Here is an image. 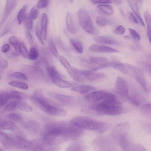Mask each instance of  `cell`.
I'll list each match as a JSON object with an SVG mask.
<instances>
[{
    "instance_id": "cell-11",
    "label": "cell",
    "mask_w": 151,
    "mask_h": 151,
    "mask_svg": "<svg viewBox=\"0 0 151 151\" xmlns=\"http://www.w3.org/2000/svg\"><path fill=\"white\" fill-rule=\"evenodd\" d=\"M16 4V0H6L3 19L1 23V26L13 11L15 6Z\"/></svg>"
},
{
    "instance_id": "cell-31",
    "label": "cell",
    "mask_w": 151,
    "mask_h": 151,
    "mask_svg": "<svg viewBox=\"0 0 151 151\" xmlns=\"http://www.w3.org/2000/svg\"><path fill=\"white\" fill-rule=\"evenodd\" d=\"M9 42L14 47L16 53L19 54V47L20 42L18 39L15 36H12L9 38Z\"/></svg>"
},
{
    "instance_id": "cell-44",
    "label": "cell",
    "mask_w": 151,
    "mask_h": 151,
    "mask_svg": "<svg viewBox=\"0 0 151 151\" xmlns=\"http://www.w3.org/2000/svg\"><path fill=\"white\" fill-rule=\"evenodd\" d=\"M107 20L104 17H98L96 19V22L100 27H104L106 26L107 23Z\"/></svg>"
},
{
    "instance_id": "cell-57",
    "label": "cell",
    "mask_w": 151,
    "mask_h": 151,
    "mask_svg": "<svg viewBox=\"0 0 151 151\" xmlns=\"http://www.w3.org/2000/svg\"><path fill=\"white\" fill-rule=\"evenodd\" d=\"M9 24V23L7 24L5 26L3 32L1 33V37L4 36L9 31L10 28V26Z\"/></svg>"
},
{
    "instance_id": "cell-29",
    "label": "cell",
    "mask_w": 151,
    "mask_h": 151,
    "mask_svg": "<svg viewBox=\"0 0 151 151\" xmlns=\"http://www.w3.org/2000/svg\"><path fill=\"white\" fill-rule=\"evenodd\" d=\"M97 8L102 12L107 15H111L114 12L113 8L108 5H99L98 6Z\"/></svg>"
},
{
    "instance_id": "cell-4",
    "label": "cell",
    "mask_w": 151,
    "mask_h": 151,
    "mask_svg": "<svg viewBox=\"0 0 151 151\" xmlns=\"http://www.w3.org/2000/svg\"><path fill=\"white\" fill-rule=\"evenodd\" d=\"M77 19L80 26L86 32L92 35H97L98 30L92 24L89 13L85 10H79L77 12Z\"/></svg>"
},
{
    "instance_id": "cell-36",
    "label": "cell",
    "mask_w": 151,
    "mask_h": 151,
    "mask_svg": "<svg viewBox=\"0 0 151 151\" xmlns=\"http://www.w3.org/2000/svg\"><path fill=\"white\" fill-rule=\"evenodd\" d=\"M7 118L9 121L15 122L21 121L22 119L21 116L17 113L9 114L7 115Z\"/></svg>"
},
{
    "instance_id": "cell-60",
    "label": "cell",
    "mask_w": 151,
    "mask_h": 151,
    "mask_svg": "<svg viewBox=\"0 0 151 151\" xmlns=\"http://www.w3.org/2000/svg\"><path fill=\"white\" fill-rule=\"evenodd\" d=\"M112 1L117 4H121L122 2V0H112Z\"/></svg>"
},
{
    "instance_id": "cell-3",
    "label": "cell",
    "mask_w": 151,
    "mask_h": 151,
    "mask_svg": "<svg viewBox=\"0 0 151 151\" xmlns=\"http://www.w3.org/2000/svg\"><path fill=\"white\" fill-rule=\"evenodd\" d=\"M119 70L133 78L145 91H147L145 76L141 69L130 64L122 63Z\"/></svg>"
},
{
    "instance_id": "cell-10",
    "label": "cell",
    "mask_w": 151,
    "mask_h": 151,
    "mask_svg": "<svg viewBox=\"0 0 151 151\" xmlns=\"http://www.w3.org/2000/svg\"><path fill=\"white\" fill-rule=\"evenodd\" d=\"M89 49L91 51L97 52L112 53L119 52L118 50L110 47L95 44L91 45Z\"/></svg>"
},
{
    "instance_id": "cell-1",
    "label": "cell",
    "mask_w": 151,
    "mask_h": 151,
    "mask_svg": "<svg viewBox=\"0 0 151 151\" xmlns=\"http://www.w3.org/2000/svg\"><path fill=\"white\" fill-rule=\"evenodd\" d=\"M101 100L92 105L91 109L97 112L109 115H117L122 113V104L113 94L107 92Z\"/></svg>"
},
{
    "instance_id": "cell-55",
    "label": "cell",
    "mask_w": 151,
    "mask_h": 151,
    "mask_svg": "<svg viewBox=\"0 0 151 151\" xmlns=\"http://www.w3.org/2000/svg\"><path fill=\"white\" fill-rule=\"evenodd\" d=\"M112 0H99L93 2V4H109L112 2Z\"/></svg>"
},
{
    "instance_id": "cell-47",
    "label": "cell",
    "mask_w": 151,
    "mask_h": 151,
    "mask_svg": "<svg viewBox=\"0 0 151 151\" xmlns=\"http://www.w3.org/2000/svg\"><path fill=\"white\" fill-rule=\"evenodd\" d=\"M142 109L144 113L151 116V103L144 104L142 106Z\"/></svg>"
},
{
    "instance_id": "cell-25",
    "label": "cell",
    "mask_w": 151,
    "mask_h": 151,
    "mask_svg": "<svg viewBox=\"0 0 151 151\" xmlns=\"http://www.w3.org/2000/svg\"><path fill=\"white\" fill-rule=\"evenodd\" d=\"M17 127L16 125L13 122L9 120L2 121L0 124L1 129L14 131Z\"/></svg>"
},
{
    "instance_id": "cell-52",
    "label": "cell",
    "mask_w": 151,
    "mask_h": 151,
    "mask_svg": "<svg viewBox=\"0 0 151 151\" xmlns=\"http://www.w3.org/2000/svg\"><path fill=\"white\" fill-rule=\"evenodd\" d=\"M26 37L29 44L31 46L33 45L34 43L32 35L29 31H27L25 33Z\"/></svg>"
},
{
    "instance_id": "cell-53",
    "label": "cell",
    "mask_w": 151,
    "mask_h": 151,
    "mask_svg": "<svg viewBox=\"0 0 151 151\" xmlns=\"http://www.w3.org/2000/svg\"><path fill=\"white\" fill-rule=\"evenodd\" d=\"M81 146L78 145L73 144L68 147L67 149V150H81Z\"/></svg>"
},
{
    "instance_id": "cell-7",
    "label": "cell",
    "mask_w": 151,
    "mask_h": 151,
    "mask_svg": "<svg viewBox=\"0 0 151 151\" xmlns=\"http://www.w3.org/2000/svg\"><path fill=\"white\" fill-rule=\"evenodd\" d=\"M12 138L13 147L24 150L31 149L33 147V143L30 141L19 137Z\"/></svg>"
},
{
    "instance_id": "cell-35",
    "label": "cell",
    "mask_w": 151,
    "mask_h": 151,
    "mask_svg": "<svg viewBox=\"0 0 151 151\" xmlns=\"http://www.w3.org/2000/svg\"><path fill=\"white\" fill-rule=\"evenodd\" d=\"M32 20L28 14H26L23 20L25 28L28 31L32 30L33 28V22Z\"/></svg>"
},
{
    "instance_id": "cell-17",
    "label": "cell",
    "mask_w": 151,
    "mask_h": 151,
    "mask_svg": "<svg viewBox=\"0 0 151 151\" xmlns=\"http://www.w3.org/2000/svg\"><path fill=\"white\" fill-rule=\"evenodd\" d=\"M0 141L3 147L6 149L12 148V137H10L6 134L1 132Z\"/></svg>"
},
{
    "instance_id": "cell-63",
    "label": "cell",
    "mask_w": 151,
    "mask_h": 151,
    "mask_svg": "<svg viewBox=\"0 0 151 151\" xmlns=\"http://www.w3.org/2000/svg\"><path fill=\"white\" fill-rule=\"evenodd\" d=\"M91 1L94 2L96 1V0H90Z\"/></svg>"
},
{
    "instance_id": "cell-62",
    "label": "cell",
    "mask_w": 151,
    "mask_h": 151,
    "mask_svg": "<svg viewBox=\"0 0 151 151\" xmlns=\"http://www.w3.org/2000/svg\"><path fill=\"white\" fill-rule=\"evenodd\" d=\"M73 0H69L70 1L71 3H72V2H73Z\"/></svg>"
},
{
    "instance_id": "cell-24",
    "label": "cell",
    "mask_w": 151,
    "mask_h": 151,
    "mask_svg": "<svg viewBox=\"0 0 151 151\" xmlns=\"http://www.w3.org/2000/svg\"><path fill=\"white\" fill-rule=\"evenodd\" d=\"M94 39L97 42L106 44L111 45L115 42L113 38L107 36H96L94 37Z\"/></svg>"
},
{
    "instance_id": "cell-19",
    "label": "cell",
    "mask_w": 151,
    "mask_h": 151,
    "mask_svg": "<svg viewBox=\"0 0 151 151\" xmlns=\"http://www.w3.org/2000/svg\"><path fill=\"white\" fill-rule=\"evenodd\" d=\"M96 89V88L93 86L86 85H79L74 86L71 88L72 91L82 94L86 93Z\"/></svg>"
},
{
    "instance_id": "cell-23",
    "label": "cell",
    "mask_w": 151,
    "mask_h": 151,
    "mask_svg": "<svg viewBox=\"0 0 151 151\" xmlns=\"http://www.w3.org/2000/svg\"><path fill=\"white\" fill-rule=\"evenodd\" d=\"M119 146L123 150H127L129 149L130 143L128 139L127 133L119 137Z\"/></svg>"
},
{
    "instance_id": "cell-16",
    "label": "cell",
    "mask_w": 151,
    "mask_h": 151,
    "mask_svg": "<svg viewBox=\"0 0 151 151\" xmlns=\"http://www.w3.org/2000/svg\"><path fill=\"white\" fill-rule=\"evenodd\" d=\"M65 22L68 30L70 33L75 34L78 32V28L74 23L69 12H68L66 14Z\"/></svg>"
},
{
    "instance_id": "cell-20",
    "label": "cell",
    "mask_w": 151,
    "mask_h": 151,
    "mask_svg": "<svg viewBox=\"0 0 151 151\" xmlns=\"http://www.w3.org/2000/svg\"><path fill=\"white\" fill-rule=\"evenodd\" d=\"M48 22V17L47 14L44 13L42 15L40 21L41 33V36L45 40L46 38L47 26Z\"/></svg>"
},
{
    "instance_id": "cell-22",
    "label": "cell",
    "mask_w": 151,
    "mask_h": 151,
    "mask_svg": "<svg viewBox=\"0 0 151 151\" xmlns=\"http://www.w3.org/2000/svg\"><path fill=\"white\" fill-rule=\"evenodd\" d=\"M46 70L52 81L61 78L56 69L52 66H47Z\"/></svg>"
},
{
    "instance_id": "cell-43",
    "label": "cell",
    "mask_w": 151,
    "mask_h": 151,
    "mask_svg": "<svg viewBox=\"0 0 151 151\" xmlns=\"http://www.w3.org/2000/svg\"><path fill=\"white\" fill-rule=\"evenodd\" d=\"M118 62H107L103 65H100V66L97 67L96 68L90 71H95L99 69H102L106 68L112 66L114 65L117 63Z\"/></svg>"
},
{
    "instance_id": "cell-39",
    "label": "cell",
    "mask_w": 151,
    "mask_h": 151,
    "mask_svg": "<svg viewBox=\"0 0 151 151\" xmlns=\"http://www.w3.org/2000/svg\"><path fill=\"white\" fill-rule=\"evenodd\" d=\"M29 54V59L35 60L39 56V52L37 50L35 47H31L30 49Z\"/></svg>"
},
{
    "instance_id": "cell-14",
    "label": "cell",
    "mask_w": 151,
    "mask_h": 151,
    "mask_svg": "<svg viewBox=\"0 0 151 151\" xmlns=\"http://www.w3.org/2000/svg\"><path fill=\"white\" fill-rule=\"evenodd\" d=\"M81 73L86 79L89 81H93L104 78L105 75L103 74L95 73L90 70L81 71Z\"/></svg>"
},
{
    "instance_id": "cell-61",
    "label": "cell",
    "mask_w": 151,
    "mask_h": 151,
    "mask_svg": "<svg viewBox=\"0 0 151 151\" xmlns=\"http://www.w3.org/2000/svg\"><path fill=\"white\" fill-rule=\"evenodd\" d=\"M135 1L138 2L139 3H142L143 0H135Z\"/></svg>"
},
{
    "instance_id": "cell-59",
    "label": "cell",
    "mask_w": 151,
    "mask_h": 151,
    "mask_svg": "<svg viewBox=\"0 0 151 151\" xmlns=\"http://www.w3.org/2000/svg\"><path fill=\"white\" fill-rule=\"evenodd\" d=\"M147 33L148 39L151 44V29L148 27L147 28Z\"/></svg>"
},
{
    "instance_id": "cell-50",
    "label": "cell",
    "mask_w": 151,
    "mask_h": 151,
    "mask_svg": "<svg viewBox=\"0 0 151 151\" xmlns=\"http://www.w3.org/2000/svg\"><path fill=\"white\" fill-rule=\"evenodd\" d=\"M125 31L124 27L122 25H120L117 27L114 31V32L116 34L121 35L124 33Z\"/></svg>"
},
{
    "instance_id": "cell-41",
    "label": "cell",
    "mask_w": 151,
    "mask_h": 151,
    "mask_svg": "<svg viewBox=\"0 0 151 151\" xmlns=\"http://www.w3.org/2000/svg\"><path fill=\"white\" fill-rule=\"evenodd\" d=\"M49 47L51 53L56 58L58 56V52L53 41L50 40L48 42Z\"/></svg>"
},
{
    "instance_id": "cell-38",
    "label": "cell",
    "mask_w": 151,
    "mask_h": 151,
    "mask_svg": "<svg viewBox=\"0 0 151 151\" xmlns=\"http://www.w3.org/2000/svg\"><path fill=\"white\" fill-rule=\"evenodd\" d=\"M40 24L39 21L36 25L35 28V33L36 36L38 40L40 42L42 45H44V43L43 41V39L41 36V28Z\"/></svg>"
},
{
    "instance_id": "cell-21",
    "label": "cell",
    "mask_w": 151,
    "mask_h": 151,
    "mask_svg": "<svg viewBox=\"0 0 151 151\" xmlns=\"http://www.w3.org/2000/svg\"><path fill=\"white\" fill-rule=\"evenodd\" d=\"M52 81L56 86L62 88H69L76 85L75 83L63 80L61 78Z\"/></svg>"
},
{
    "instance_id": "cell-9",
    "label": "cell",
    "mask_w": 151,
    "mask_h": 151,
    "mask_svg": "<svg viewBox=\"0 0 151 151\" xmlns=\"http://www.w3.org/2000/svg\"><path fill=\"white\" fill-rule=\"evenodd\" d=\"M66 70L70 77L74 81L81 83L84 82L86 81V78L81 71L71 66Z\"/></svg>"
},
{
    "instance_id": "cell-45",
    "label": "cell",
    "mask_w": 151,
    "mask_h": 151,
    "mask_svg": "<svg viewBox=\"0 0 151 151\" xmlns=\"http://www.w3.org/2000/svg\"><path fill=\"white\" fill-rule=\"evenodd\" d=\"M49 3V0H39L36 6L38 9L44 8L48 6Z\"/></svg>"
},
{
    "instance_id": "cell-32",
    "label": "cell",
    "mask_w": 151,
    "mask_h": 151,
    "mask_svg": "<svg viewBox=\"0 0 151 151\" xmlns=\"http://www.w3.org/2000/svg\"><path fill=\"white\" fill-rule=\"evenodd\" d=\"M89 59L93 63L100 65H103L108 61L107 59L104 57H92Z\"/></svg>"
},
{
    "instance_id": "cell-37",
    "label": "cell",
    "mask_w": 151,
    "mask_h": 151,
    "mask_svg": "<svg viewBox=\"0 0 151 151\" xmlns=\"http://www.w3.org/2000/svg\"><path fill=\"white\" fill-rule=\"evenodd\" d=\"M39 14L38 8L37 6H35L31 9L28 15L29 17L33 20L36 19L38 17Z\"/></svg>"
},
{
    "instance_id": "cell-40",
    "label": "cell",
    "mask_w": 151,
    "mask_h": 151,
    "mask_svg": "<svg viewBox=\"0 0 151 151\" xmlns=\"http://www.w3.org/2000/svg\"><path fill=\"white\" fill-rule=\"evenodd\" d=\"M11 76L21 80L26 81L27 80V78L25 74L20 72H13L11 74Z\"/></svg>"
},
{
    "instance_id": "cell-64",
    "label": "cell",
    "mask_w": 151,
    "mask_h": 151,
    "mask_svg": "<svg viewBox=\"0 0 151 151\" xmlns=\"http://www.w3.org/2000/svg\"><path fill=\"white\" fill-rule=\"evenodd\" d=\"M150 70L151 72V65H150Z\"/></svg>"
},
{
    "instance_id": "cell-46",
    "label": "cell",
    "mask_w": 151,
    "mask_h": 151,
    "mask_svg": "<svg viewBox=\"0 0 151 151\" xmlns=\"http://www.w3.org/2000/svg\"><path fill=\"white\" fill-rule=\"evenodd\" d=\"M59 58L61 63L66 69L71 66L69 62L63 56L60 55Z\"/></svg>"
},
{
    "instance_id": "cell-18",
    "label": "cell",
    "mask_w": 151,
    "mask_h": 151,
    "mask_svg": "<svg viewBox=\"0 0 151 151\" xmlns=\"http://www.w3.org/2000/svg\"><path fill=\"white\" fill-rule=\"evenodd\" d=\"M128 3L133 12L137 17L141 25L145 27L144 22L140 16L139 8L137 3L132 0H127Z\"/></svg>"
},
{
    "instance_id": "cell-30",
    "label": "cell",
    "mask_w": 151,
    "mask_h": 151,
    "mask_svg": "<svg viewBox=\"0 0 151 151\" xmlns=\"http://www.w3.org/2000/svg\"><path fill=\"white\" fill-rule=\"evenodd\" d=\"M18 100L12 99L8 103H7L4 109V111H11L17 108Z\"/></svg>"
},
{
    "instance_id": "cell-27",
    "label": "cell",
    "mask_w": 151,
    "mask_h": 151,
    "mask_svg": "<svg viewBox=\"0 0 151 151\" xmlns=\"http://www.w3.org/2000/svg\"><path fill=\"white\" fill-rule=\"evenodd\" d=\"M17 108L26 112H30L32 111V108L28 103L21 99L17 100Z\"/></svg>"
},
{
    "instance_id": "cell-26",
    "label": "cell",
    "mask_w": 151,
    "mask_h": 151,
    "mask_svg": "<svg viewBox=\"0 0 151 151\" xmlns=\"http://www.w3.org/2000/svg\"><path fill=\"white\" fill-rule=\"evenodd\" d=\"M70 41L74 48L78 52L81 54L83 52V45L81 41L74 39H70Z\"/></svg>"
},
{
    "instance_id": "cell-42",
    "label": "cell",
    "mask_w": 151,
    "mask_h": 151,
    "mask_svg": "<svg viewBox=\"0 0 151 151\" xmlns=\"http://www.w3.org/2000/svg\"><path fill=\"white\" fill-rule=\"evenodd\" d=\"M81 64L83 67L90 69L91 70H93L97 67L96 66L92 63L85 60H81Z\"/></svg>"
},
{
    "instance_id": "cell-13",
    "label": "cell",
    "mask_w": 151,
    "mask_h": 151,
    "mask_svg": "<svg viewBox=\"0 0 151 151\" xmlns=\"http://www.w3.org/2000/svg\"><path fill=\"white\" fill-rule=\"evenodd\" d=\"M23 70L25 73L29 75L42 76L44 74V70L37 67L26 65L24 67Z\"/></svg>"
},
{
    "instance_id": "cell-34",
    "label": "cell",
    "mask_w": 151,
    "mask_h": 151,
    "mask_svg": "<svg viewBox=\"0 0 151 151\" xmlns=\"http://www.w3.org/2000/svg\"><path fill=\"white\" fill-rule=\"evenodd\" d=\"M9 84L13 87L24 90L27 89L28 88L27 84L19 81H11L9 83Z\"/></svg>"
},
{
    "instance_id": "cell-54",
    "label": "cell",
    "mask_w": 151,
    "mask_h": 151,
    "mask_svg": "<svg viewBox=\"0 0 151 151\" xmlns=\"http://www.w3.org/2000/svg\"><path fill=\"white\" fill-rule=\"evenodd\" d=\"M143 125L144 129L146 132L151 134V124L145 123Z\"/></svg>"
},
{
    "instance_id": "cell-48",
    "label": "cell",
    "mask_w": 151,
    "mask_h": 151,
    "mask_svg": "<svg viewBox=\"0 0 151 151\" xmlns=\"http://www.w3.org/2000/svg\"><path fill=\"white\" fill-rule=\"evenodd\" d=\"M129 30L131 35L133 39L137 41H139L140 36L136 31L135 30L131 28H129Z\"/></svg>"
},
{
    "instance_id": "cell-2",
    "label": "cell",
    "mask_w": 151,
    "mask_h": 151,
    "mask_svg": "<svg viewBox=\"0 0 151 151\" xmlns=\"http://www.w3.org/2000/svg\"><path fill=\"white\" fill-rule=\"evenodd\" d=\"M70 122L76 126L82 129L102 133L108 129V125L103 122L83 116H76Z\"/></svg>"
},
{
    "instance_id": "cell-56",
    "label": "cell",
    "mask_w": 151,
    "mask_h": 151,
    "mask_svg": "<svg viewBox=\"0 0 151 151\" xmlns=\"http://www.w3.org/2000/svg\"><path fill=\"white\" fill-rule=\"evenodd\" d=\"M129 17L130 20L133 22L137 24L138 21L134 15L131 12L129 13Z\"/></svg>"
},
{
    "instance_id": "cell-58",
    "label": "cell",
    "mask_w": 151,
    "mask_h": 151,
    "mask_svg": "<svg viewBox=\"0 0 151 151\" xmlns=\"http://www.w3.org/2000/svg\"><path fill=\"white\" fill-rule=\"evenodd\" d=\"M9 48V45L8 44H5L2 46L1 51L3 53H6L8 51Z\"/></svg>"
},
{
    "instance_id": "cell-6",
    "label": "cell",
    "mask_w": 151,
    "mask_h": 151,
    "mask_svg": "<svg viewBox=\"0 0 151 151\" xmlns=\"http://www.w3.org/2000/svg\"><path fill=\"white\" fill-rule=\"evenodd\" d=\"M115 89L118 94L126 98L130 102L132 97L129 95L127 84L126 81L121 77H118L117 78Z\"/></svg>"
},
{
    "instance_id": "cell-51",
    "label": "cell",
    "mask_w": 151,
    "mask_h": 151,
    "mask_svg": "<svg viewBox=\"0 0 151 151\" xmlns=\"http://www.w3.org/2000/svg\"><path fill=\"white\" fill-rule=\"evenodd\" d=\"M8 62L6 60L3 58L1 59L0 65L1 68L4 70L8 67Z\"/></svg>"
},
{
    "instance_id": "cell-5",
    "label": "cell",
    "mask_w": 151,
    "mask_h": 151,
    "mask_svg": "<svg viewBox=\"0 0 151 151\" xmlns=\"http://www.w3.org/2000/svg\"><path fill=\"white\" fill-rule=\"evenodd\" d=\"M38 106L46 114L51 116H63L67 114L65 110L55 106L46 98L42 100Z\"/></svg>"
},
{
    "instance_id": "cell-8",
    "label": "cell",
    "mask_w": 151,
    "mask_h": 151,
    "mask_svg": "<svg viewBox=\"0 0 151 151\" xmlns=\"http://www.w3.org/2000/svg\"><path fill=\"white\" fill-rule=\"evenodd\" d=\"M107 93L102 91H95L86 95L84 98L87 101L90 102L95 103L103 99Z\"/></svg>"
},
{
    "instance_id": "cell-33",
    "label": "cell",
    "mask_w": 151,
    "mask_h": 151,
    "mask_svg": "<svg viewBox=\"0 0 151 151\" xmlns=\"http://www.w3.org/2000/svg\"><path fill=\"white\" fill-rule=\"evenodd\" d=\"M19 54L24 58L29 59V52H28L23 42H20V43L19 47Z\"/></svg>"
},
{
    "instance_id": "cell-12",
    "label": "cell",
    "mask_w": 151,
    "mask_h": 151,
    "mask_svg": "<svg viewBox=\"0 0 151 151\" xmlns=\"http://www.w3.org/2000/svg\"><path fill=\"white\" fill-rule=\"evenodd\" d=\"M55 98L60 104L64 106H68L71 105L74 100V98L72 96L60 93L55 94Z\"/></svg>"
},
{
    "instance_id": "cell-28",
    "label": "cell",
    "mask_w": 151,
    "mask_h": 151,
    "mask_svg": "<svg viewBox=\"0 0 151 151\" xmlns=\"http://www.w3.org/2000/svg\"><path fill=\"white\" fill-rule=\"evenodd\" d=\"M27 8V6L26 5L23 6L19 11L17 15V19L19 24H20L23 21L25 15Z\"/></svg>"
},
{
    "instance_id": "cell-49",
    "label": "cell",
    "mask_w": 151,
    "mask_h": 151,
    "mask_svg": "<svg viewBox=\"0 0 151 151\" xmlns=\"http://www.w3.org/2000/svg\"><path fill=\"white\" fill-rule=\"evenodd\" d=\"M145 20L147 25V27L151 29V17L147 11L145 12L144 14Z\"/></svg>"
},
{
    "instance_id": "cell-15",
    "label": "cell",
    "mask_w": 151,
    "mask_h": 151,
    "mask_svg": "<svg viewBox=\"0 0 151 151\" xmlns=\"http://www.w3.org/2000/svg\"><path fill=\"white\" fill-rule=\"evenodd\" d=\"M130 128V125L127 122H124L116 125L114 129V132L119 137L127 133Z\"/></svg>"
}]
</instances>
